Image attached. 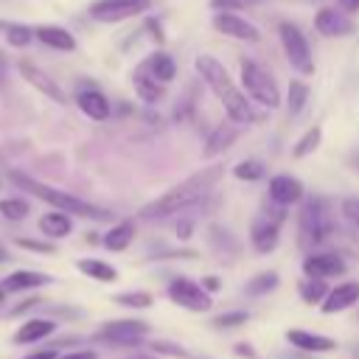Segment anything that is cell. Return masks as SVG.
Returning <instances> with one entry per match:
<instances>
[{"mask_svg": "<svg viewBox=\"0 0 359 359\" xmlns=\"http://www.w3.org/2000/svg\"><path fill=\"white\" fill-rule=\"evenodd\" d=\"M222 174H224V165H219V163L216 165H208V168H202L196 174H191L188 180H182L180 185H174L171 191H165L163 196H157L149 205H143L140 208V219H149V222L165 219L171 213H180V210L191 208L194 202H202L205 194L219 182Z\"/></svg>", "mask_w": 359, "mask_h": 359, "instance_id": "cell-1", "label": "cell"}, {"mask_svg": "<svg viewBox=\"0 0 359 359\" xmlns=\"http://www.w3.org/2000/svg\"><path fill=\"white\" fill-rule=\"evenodd\" d=\"M196 73L205 79V84L216 93V98L222 101V107H224V112L236 121V123H252L258 115H255V109L250 107V101L236 90V84L230 81V76H227V70L213 59V56H196Z\"/></svg>", "mask_w": 359, "mask_h": 359, "instance_id": "cell-2", "label": "cell"}, {"mask_svg": "<svg viewBox=\"0 0 359 359\" xmlns=\"http://www.w3.org/2000/svg\"><path fill=\"white\" fill-rule=\"evenodd\" d=\"M8 177H11V182H14L17 188L34 194L36 199L48 202V205L56 208V210L76 213V216H84V219H98V222H107V219L112 216L109 210L95 208V205H90V202H84V199H79V196H73V194H67V191H59V188H53V185H45V182H39V180H34V177H28V174H22V171H8Z\"/></svg>", "mask_w": 359, "mask_h": 359, "instance_id": "cell-3", "label": "cell"}, {"mask_svg": "<svg viewBox=\"0 0 359 359\" xmlns=\"http://www.w3.org/2000/svg\"><path fill=\"white\" fill-rule=\"evenodd\" d=\"M331 233H334V219L328 202L323 196H306L300 205V247L311 250L328 241Z\"/></svg>", "mask_w": 359, "mask_h": 359, "instance_id": "cell-4", "label": "cell"}, {"mask_svg": "<svg viewBox=\"0 0 359 359\" xmlns=\"http://www.w3.org/2000/svg\"><path fill=\"white\" fill-rule=\"evenodd\" d=\"M278 34H280V42H283V50H286L289 65H292L297 73H303V76L314 73V59H311L309 42H306V36L300 34V28H297L294 22L283 20V22L278 25Z\"/></svg>", "mask_w": 359, "mask_h": 359, "instance_id": "cell-5", "label": "cell"}, {"mask_svg": "<svg viewBox=\"0 0 359 359\" xmlns=\"http://www.w3.org/2000/svg\"><path fill=\"white\" fill-rule=\"evenodd\" d=\"M241 84H244V90L258 101V104H264V107H269V109H275V107H280V93H278V87H275V81L255 65V62H241Z\"/></svg>", "mask_w": 359, "mask_h": 359, "instance_id": "cell-6", "label": "cell"}, {"mask_svg": "<svg viewBox=\"0 0 359 359\" xmlns=\"http://www.w3.org/2000/svg\"><path fill=\"white\" fill-rule=\"evenodd\" d=\"M146 334H149V325L140 323V320H112V323H104V328L93 334V342L137 345Z\"/></svg>", "mask_w": 359, "mask_h": 359, "instance_id": "cell-7", "label": "cell"}, {"mask_svg": "<svg viewBox=\"0 0 359 359\" xmlns=\"http://www.w3.org/2000/svg\"><path fill=\"white\" fill-rule=\"evenodd\" d=\"M151 0H95L90 6V17L98 22H121L140 11H146Z\"/></svg>", "mask_w": 359, "mask_h": 359, "instance_id": "cell-8", "label": "cell"}, {"mask_svg": "<svg viewBox=\"0 0 359 359\" xmlns=\"http://www.w3.org/2000/svg\"><path fill=\"white\" fill-rule=\"evenodd\" d=\"M168 297H171L177 306L188 309V311H208V309L213 306L210 294H208L199 283H194V280H188V278H174V280L168 283Z\"/></svg>", "mask_w": 359, "mask_h": 359, "instance_id": "cell-9", "label": "cell"}, {"mask_svg": "<svg viewBox=\"0 0 359 359\" xmlns=\"http://www.w3.org/2000/svg\"><path fill=\"white\" fill-rule=\"evenodd\" d=\"M213 28L224 36H233V39H241V42H258L261 34L252 22H247L244 17L238 14H230V11H216L213 17Z\"/></svg>", "mask_w": 359, "mask_h": 359, "instance_id": "cell-10", "label": "cell"}, {"mask_svg": "<svg viewBox=\"0 0 359 359\" xmlns=\"http://www.w3.org/2000/svg\"><path fill=\"white\" fill-rule=\"evenodd\" d=\"M17 67H20V76H22L31 87H36L42 95H48V98H50V101H56V104H67V98H65L62 87L56 84V79H50L45 70H39L36 65H31V62H25V59H22Z\"/></svg>", "mask_w": 359, "mask_h": 359, "instance_id": "cell-11", "label": "cell"}, {"mask_svg": "<svg viewBox=\"0 0 359 359\" xmlns=\"http://www.w3.org/2000/svg\"><path fill=\"white\" fill-rule=\"evenodd\" d=\"M303 272L309 278H334L345 272V261L337 252H311L303 258Z\"/></svg>", "mask_w": 359, "mask_h": 359, "instance_id": "cell-12", "label": "cell"}, {"mask_svg": "<svg viewBox=\"0 0 359 359\" xmlns=\"http://www.w3.org/2000/svg\"><path fill=\"white\" fill-rule=\"evenodd\" d=\"M314 28L323 34V36H345L353 31V20L337 8H320L317 17H314Z\"/></svg>", "mask_w": 359, "mask_h": 359, "instance_id": "cell-13", "label": "cell"}, {"mask_svg": "<svg viewBox=\"0 0 359 359\" xmlns=\"http://www.w3.org/2000/svg\"><path fill=\"white\" fill-rule=\"evenodd\" d=\"M76 104H79V109H81L90 121H107V118H109V101H107V95H104L101 90H95L93 84L84 87V90H79Z\"/></svg>", "mask_w": 359, "mask_h": 359, "instance_id": "cell-14", "label": "cell"}, {"mask_svg": "<svg viewBox=\"0 0 359 359\" xmlns=\"http://www.w3.org/2000/svg\"><path fill=\"white\" fill-rule=\"evenodd\" d=\"M269 199L278 205H292L303 199V182L289 174H278L269 180Z\"/></svg>", "mask_w": 359, "mask_h": 359, "instance_id": "cell-15", "label": "cell"}, {"mask_svg": "<svg viewBox=\"0 0 359 359\" xmlns=\"http://www.w3.org/2000/svg\"><path fill=\"white\" fill-rule=\"evenodd\" d=\"M353 303H359V280H345V283H339L337 289H331V292L325 294L323 311H325V314L345 311V309H351Z\"/></svg>", "mask_w": 359, "mask_h": 359, "instance_id": "cell-16", "label": "cell"}, {"mask_svg": "<svg viewBox=\"0 0 359 359\" xmlns=\"http://www.w3.org/2000/svg\"><path fill=\"white\" fill-rule=\"evenodd\" d=\"M278 236H280V222L264 216V219H258V222L252 224L250 241H252V247H255L258 252H269V250L278 247Z\"/></svg>", "mask_w": 359, "mask_h": 359, "instance_id": "cell-17", "label": "cell"}, {"mask_svg": "<svg viewBox=\"0 0 359 359\" xmlns=\"http://www.w3.org/2000/svg\"><path fill=\"white\" fill-rule=\"evenodd\" d=\"M56 331V323L48 320V317H31L25 320L17 331H14V342L17 345H31V342H39L45 337H50Z\"/></svg>", "mask_w": 359, "mask_h": 359, "instance_id": "cell-18", "label": "cell"}, {"mask_svg": "<svg viewBox=\"0 0 359 359\" xmlns=\"http://www.w3.org/2000/svg\"><path fill=\"white\" fill-rule=\"evenodd\" d=\"M50 283V275L45 272H34V269H17L11 275L3 278V289L6 292H28V289H39V286H48Z\"/></svg>", "mask_w": 359, "mask_h": 359, "instance_id": "cell-19", "label": "cell"}, {"mask_svg": "<svg viewBox=\"0 0 359 359\" xmlns=\"http://www.w3.org/2000/svg\"><path fill=\"white\" fill-rule=\"evenodd\" d=\"M286 339H289L294 348H300V351H309V353H328V351H334V348H337V342H334L331 337H323V334H311V331H300V328H294V331H286Z\"/></svg>", "mask_w": 359, "mask_h": 359, "instance_id": "cell-20", "label": "cell"}, {"mask_svg": "<svg viewBox=\"0 0 359 359\" xmlns=\"http://www.w3.org/2000/svg\"><path fill=\"white\" fill-rule=\"evenodd\" d=\"M34 36L53 50H76V36L62 25H36Z\"/></svg>", "mask_w": 359, "mask_h": 359, "instance_id": "cell-21", "label": "cell"}, {"mask_svg": "<svg viewBox=\"0 0 359 359\" xmlns=\"http://www.w3.org/2000/svg\"><path fill=\"white\" fill-rule=\"evenodd\" d=\"M132 84H135L137 98H140V101H146V104H157V101L163 98V84H160V81L146 70V65H140V67L135 70Z\"/></svg>", "mask_w": 359, "mask_h": 359, "instance_id": "cell-22", "label": "cell"}, {"mask_svg": "<svg viewBox=\"0 0 359 359\" xmlns=\"http://www.w3.org/2000/svg\"><path fill=\"white\" fill-rule=\"evenodd\" d=\"M73 230V222L65 210H50V213H42L39 216V233L48 236V238H65L67 233Z\"/></svg>", "mask_w": 359, "mask_h": 359, "instance_id": "cell-23", "label": "cell"}, {"mask_svg": "<svg viewBox=\"0 0 359 359\" xmlns=\"http://www.w3.org/2000/svg\"><path fill=\"white\" fill-rule=\"evenodd\" d=\"M238 132H241V126H236V121H233V123H219V126L210 132L208 143H205V157H216L219 151H224V149L238 137Z\"/></svg>", "mask_w": 359, "mask_h": 359, "instance_id": "cell-24", "label": "cell"}, {"mask_svg": "<svg viewBox=\"0 0 359 359\" xmlns=\"http://www.w3.org/2000/svg\"><path fill=\"white\" fill-rule=\"evenodd\" d=\"M132 238H135V222H132V219H123V222H118L101 241H104L107 250L121 252V250H126V247L132 244Z\"/></svg>", "mask_w": 359, "mask_h": 359, "instance_id": "cell-25", "label": "cell"}, {"mask_svg": "<svg viewBox=\"0 0 359 359\" xmlns=\"http://www.w3.org/2000/svg\"><path fill=\"white\" fill-rule=\"evenodd\" d=\"M146 70L160 81V84H168L171 79H174V73H177V65H174V59L168 56V53H163V50H157V53H151L146 62Z\"/></svg>", "mask_w": 359, "mask_h": 359, "instance_id": "cell-26", "label": "cell"}, {"mask_svg": "<svg viewBox=\"0 0 359 359\" xmlns=\"http://www.w3.org/2000/svg\"><path fill=\"white\" fill-rule=\"evenodd\" d=\"M76 269L84 272V275H90L93 280H101V283H112L118 278V272L109 264L98 261V258H81V261H76Z\"/></svg>", "mask_w": 359, "mask_h": 359, "instance_id": "cell-27", "label": "cell"}, {"mask_svg": "<svg viewBox=\"0 0 359 359\" xmlns=\"http://www.w3.org/2000/svg\"><path fill=\"white\" fill-rule=\"evenodd\" d=\"M297 292H300L303 303H311V306H314V303H323V300H325L328 286H325V280H323V278H306V280H300Z\"/></svg>", "mask_w": 359, "mask_h": 359, "instance_id": "cell-28", "label": "cell"}, {"mask_svg": "<svg viewBox=\"0 0 359 359\" xmlns=\"http://www.w3.org/2000/svg\"><path fill=\"white\" fill-rule=\"evenodd\" d=\"M28 213H31V205L25 199H20V196L0 199V216L8 219V222H22Z\"/></svg>", "mask_w": 359, "mask_h": 359, "instance_id": "cell-29", "label": "cell"}, {"mask_svg": "<svg viewBox=\"0 0 359 359\" xmlns=\"http://www.w3.org/2000/svg\"><path fill=\"white\" fill-rule=\"evenodd\" d=\"M31 39H36V36H34V28H28V25H22V22L6 25V42H8L11 48H25V45H31Z\"/></svg>", "mask_w": 359, "mask_h": 359, "instance_id": "cell-30", "label": "cell"}, {"mask_svg": "<svg viewBox=\"0 0 359 359\" xmlns=\"http://www.w3.org/2000/svg\"><path fill=\"white\" fill-rule=\"evenodd\" d=\"M320 140H323V129H320V126H311V129H309V132L294 143L292 154H294V157H309V154L320 146Z\"/></svg>", "mask_w": 359, "mask_h": 359, "instance_id": "cell-31", "label": "cell"}, {"mask_svg": "<svg viewBox=\"0 0 359 359\" xmlns=\"http://www.w3.org/2000/svg\"><path fill=\"white\" fill-rule=\"evenodd\" d=\"M306 101H309V87H306L303 81H292V84H289V101H286L289 112L297 115V112L306 107Z\"/></svg>", "mask_w": 359, "mask_h": 359, "instance_id": "cell-32", "label": "cell"}, {"mask_svg": "<svg viewBox=\"0 0 359 359\" xmlns=\"http://www.w3.org/2000/svg\"><path fill=\"white\" fill-rule=\"evenodd\" d=\"M118 306H129V309H149L151 306V294L149 292H121L115 294Z\"/></svg>", "mask_w": 359, "mask_h": 359, "instance_id": "cell-33", "label": "cell"}, {"mask_svg": "<svg viewBox=\"0 0 359 359\" xmlns=\"http://www.w3.org/2000/svg\"><path fill=\"white\" fill-rule=\"evenodd\" d=\"M278 286V272H261V275H255L250 283H247V292L250 294H264V292H269V289H275Z\"/></svg>", "mask_w": 359, "mask_h": 359, "instance_id": "cell-34", "label": "cell"}, {"mask_svg": "<svg viewBox=\"0 0 359 359\" xmlns=\"http://www.w3.org/2000/svg\"><path fill=\"white\" fill-rule=\"evenodd\" d=\"M233 174L238 177V180H261L264 177V165L258 163V160H241L236 168H233Z\"/></svg>", "mask_w": 359, "mask_h": 359, "instance_id": "cell-35", "label": "cell"}, {"mask_svg": "<svg viewBox=\"0 0 359 359\" xmlns=\"http://www.w3.org/2000/svg\"><path fill=\"white\" fill-rule=\"evenodd\" d=\"M266 0H210V8L213 11H241V8H252V6H261Z\"/></svg>", "mask_w": 359, "mask_h": 359, "instance_id": "cell-36", "label": "cell"}, {"mask_svg": "<svg viewBox=\"0 0 359 359\" xmlns=\"http://www.w3.org/2000/svg\"><path fill=\"white\" fill-rule=\"evenodd\" d=\"M244 323H247V311H227V314L213 317L210 325H216V328H236V325H244Z\"/></svg>", "mask_w": 359, "mask_h": 359, "instance_id": "cell-37", "label": "cell"}, {"mask_svg": "<svg viewBox=\"0 0 359 359\" xmlns=\"http://www.w3.org/2000/svg\"><path fill=\"white\" fill-rule=\"evenodd\" d=\"M17 247H22V250H31V252H45V255L56 252V247H53L50 241H39V238H25V236H20V238H17Z\"/></svg>", "mask_w": 359, "mask_h": 359, "instance_id": "cell-38", "label": "cell"}, {"mask_svg": "<svg viewBox=\"0 0 359 359\" xmlns=\"http://www.w3.org/2000/svg\"><path fill=\"white\" fill-rule=\"evenodd\" d=\"M342 216L359 230V199L356 196H348V199H342Z\"/></svg>", "mask_w": 359, "mask_h": 359, "instance_id": "cell-39", "label": "cell"}, {"mask_svg": "<svg viewBox=\"0 0 359 359\" xmlns=\"http://www.w3.org/2000/svg\"><path fill=\"white\" fill-rule=\"evenodd\" d=\"M151 351H157V353H168V356H180V359H185L188 353L182 351V348H177V345H171V342H151Z\"/></svg>", "mask_w": 359, "mask_h": 359, "instance_id": "cell-40", "label": "cell"}, {"mask_svg": "<svg viewBox=\"0 0 359 359\" xmlns=\"http://www.w3.org/2000/svg\"><path fill=\"white\" fill-rule=\"evenodd\" d=\"M22 359H59V353H56V345H53V348L34 351V353H28V356H22Z\"/></svg>", "mask_w": 359, "mask_h": 359, "instance_id": "cell-41", "label": "cell"}, {"mask_svg": "<svg viewBox=\"0 0 359 359\" xmlns=\"http://www.w3.org/2000/svg\"><path fill=\"white\" fill-rule=\"evenodd\" d=\"M219 286H222V280H219L216 275H205V278H202V289H205V292H219Z\"/></svg>", "mask_w": 359, "mask_h": 359, "instance_id": "cell-42", "label": "cell"}, {"mask_svg": "<svg viewBox=\"0 0 359 359\" xmlns=\"http://www.w3.org/2000/svg\"><path fill=\"white\" fill-rule=\"evenodd\" d=\"M59 359H95V351H70V353H62Z\"/></svg>", "mask_w": 359, "mask_h": 359, "instance_id": "cell-43", "label": "cell"}, {"mask_svg": "<svg viewBox=\"0 0 359 359\" xmlns=\"http://www.w3.org/2000/svg\"><path fill=\"white\" fill-rule=\"evenodd\" d=\"M146 28H149V31H154L151 36H154L157 42H163V28H160V22H157V20H149V22H146Z\"/></svg>", "mask_w": 359, "mask_h": 359, "instance_id": "cell-44", "label": "cell"}, {"mask_svg": "<svg viewBox=\"0 0 359 359\" xmlns=\"http://www.w3.org/2000/svg\"><path fill=\"white\" fill-rule=\"evenodd\" d=\"M236 353H238V356H247V359H252V348H250L247 342H241V345H236Z\"/></svg>", "mask_w": 359, "mask_h": 359, "instance_id": "cell-45", "label": "cell"}, {"mask_svg": "<svg viewBox=\"0 0 359 359\" xmlns=\"http://www.w3.org/2000/svg\"><path fill=\"white\" fill-rule=\"evenodd\" d=\"M339 6L345 11H359V0H339Z\"/></svg>", "mask_w": 359, "mask_h": 359, "instance_id": "cell-46", "label": "cell"}, {"mask_svg": "<svg viewBox=\"0 0 359 359\" xmlns=\"http://www.w3.org/2000/svg\"><path fill=\"white\" fill-rule=\"evenodd\" d=\"M177 233H180V238H188V233H191V222H182V224L177 227Z\"/></svg>", "mask_w": 359, "mask_h": 359, "instance_id": "cell-47", "label": "cell"}, {"mask_svg": "<svg viewBox=\"0 0 359 359\" xmlns=\"http://www.w3.org/2000/svg\"><path fill=\"white\" fill-rule=\"evenodd\" d=\"M6 261H8V250L0 244V264H6Z\"/></svg>", "mask_w": 359, "mask_h": 359, "instance_id": "cell-48", "label": "cell"}, {"mask_svg": "<svg viewBox=\"0 0 359 359\" xmlns=\"http://www.w3.org/2000/svg\"><path fill=\"white\" fill-rule=\"evenodd\" d=\"M123 359H151V356H146V353H132V356H123Z\"/></svg>", "mask_w": 359, "mask_h": 359, "instance_id": "cell-49", "label": "cell"}, {"mask_svg": "<svg viewBox=\"0 0 359 359\" xmlns=\"http://www.w3.org/2000/svg\"><path fill=\"white\" fill-rule=\"evenodd\" d=\"M6 294H8V292H6V289H3V286H0V306H3V303H6Z\"/></svg>", "mask_w": 359, "mask_h": 359, "instance_id": "cell-50", "label": "cell"}]
</instances>
